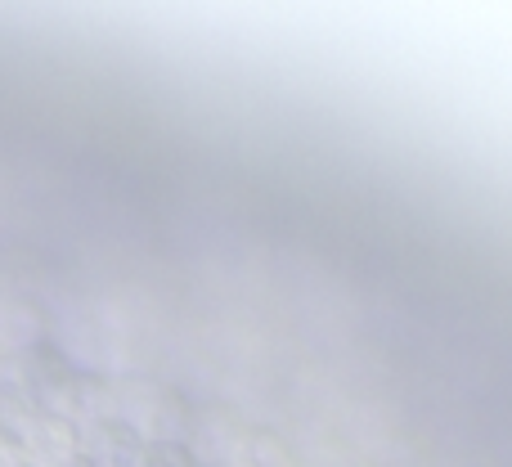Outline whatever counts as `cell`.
<instances>
[{"label": "cell", "instance_id": "obj_1", "mask_svg": "<svg viewBox=\"0 0 512 467\" xmlns=\"http://www.w3.org/2000/svg\"><path fill=\"white\" fill-rule=\"evenodd\" d=\"M0 467H23V459H18V450L5 441V432H0Z\"/></svg>", "mask_w": 512, "mask_h": 467}]
</instances>
